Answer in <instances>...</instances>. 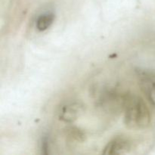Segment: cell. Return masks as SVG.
<instances>
[{"instance_id":"6da1fadb","label":"cell","mask_w":155,"mask_h":155,"mask_svg":"<svg viewBox=\"0 0 155 155\" xmlns=\"http://www.w3.org/2000/svg\"><path fill=\"white\" fill-rule=\"evenodd\" d=\"M124 110V123L128 128L142 130L149 126L151 113L141 97L128 94Z\"/></svg>"},{"instance_id":"7a4b0ae2","label":"cell","mask_w":155,"mask_h":155,"mask_svg":"<svg viewBox=\"0 0 155 155\" xmlns=\"http://www.w3.org/2000/svg\"><path fill=\"white\" fill-rule=\"evenodd\" d=\"M85 106L80 101H70L61 106L58 113L59 119L65 123H72L77 120L83 114Z\"/></svg>"},{"instance_id":"3957f363","label":"cell","mask_w":155,"mask_h":155,"mask_svg":"<svg viewBox=\"0 0 155 155\" xmlns=\"http://www.w3.org/2000/svg\"><path fill=\"white\" fill-rule=\"evenodd\" d=\"M131 150V143L128 139L117 137L112 139L103 149L102 154L107 155H118L127 154Z\"/></svg>"},{"instance_id":"277c9868","label":"cell","mask_w":155,"mask_h":155,"mask_svg":"<svg viewBox=\"0 0 155 155\" xmlns=\"http://www.w3.org/2000/svg\"><path fill=\"white\" fill-rule=\"evenodd\" d=\"M139 76L142 91L150 103L155 107V75L151 73L141 72Z\"/></svg>"},{"instance_id":"5b68a950","label":"cell","mask_w":155,"mask_h":155,"mask_svg":"<svg viewBox=\"0 0 155 155\" xmlns=\"http://www.w3.org/2000/svg\"><path fill=\"white\" fill-rule=\"evenodd\" d=\"M54 21V15L51 12L42 14L38 17L36 21V27L39 31H45L49 28Z\"/></svg>"},{"instance_id":"8992f818","label":"cell","mask_w":155,"mask_h":155,"mask_svg":"<svg viewBox=\"0 0 155 155\" xmlns=\"http://www.w3.org/2000/svg\"><path fill=\"white\" fill-rule=\"evenodd\" d=\"M67 137L71 142H83L86 139V134L83 131L76 127H71L67 130Z\"/></svg>"},{"instance_id":"52a82bcc","label":"cell","mask_w":155,"mask_h":155,"mask_svg":"<svg viewBox=\"0 0 155 155\" xmlns=\"http://www.w3.org/2000/svg\"><path fill=\"white\" fill-rule=\"evenodd\" d=\"M50 150H51V143L50 140L47 136L43 137L40 142V151L42 154H50Z\"/></svg>"}]
</instances>
